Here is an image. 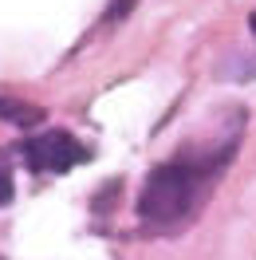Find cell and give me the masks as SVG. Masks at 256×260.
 Segmentation results:
<instances>
[{
  "label": "cell",
  "mask_w": 256,
  "mask_h": 260,
  "mask_svg": "<svg viewBox=\"0 0 256 260\" xmlns=\"http://www.w3.org/2000/svg\"><path fill=\"white\" fill-rule=\"evenodd\" d=\"M0 118H8V122H16V126H36V122H44V111H40V107H28V103L0 99Z\"/></svg>",
  "instance_id": "cell-3"
},
{
  "label": "cell",
  "mask_w": 256,
  "mask_h": 260,
  "mask_svg": "<svg viewBox=\"0 0 256 260\" xmlns=\"http://www.w3.org/2000/svg\"><path fill=\"white\" fill-rule=\"evenodd\" d=\"M233 150H185L177 154L174 162H162L150 170L142 193H138V217H142L150 229H170L181 225L205 197L209 181L221 174V166L229 162Z\"/></svg>",
  "instance_id": "cell-1"
},
{
  "label": "cell",
  "mask_w": 256,
  "mask_h": 260,
  "mask_svg": "<svg viewBox=\"0 0 256 260\" xmlns=\"http://www.w3.org/2000/svg\"><path fill=\"white\" fill-rule=\"evenodd\" d=\"M0 260H4V256H0Z\"/></svg>",
  "instance_id": "cell-7"
},
{
  "label": "cell",
  "mask_w": 256,
  "mask_h": 260,
  "mask_svg": "<svg viewBox=\"0 0 256 260\" xmlns=\"http://www.w3.org/2000/svg\"><path fill=\"white\" fill-rule=\"evenodd\" d=\"M248 28H252V32H256V16H252V20H248Z\"/></svg>",
  "instance_id": "cell-6"
},
{
  "label": "cell",
  "mask_w": 256,
  "mask_h": 260,
  "mask_svg": "<svg viewBox=\"0 0 256 260\" xmlns=\"http://www.w3.org/2000/svg\"><path fill=\"white\" fill-rule=\"evenodd\" d=\"M24 162L32 174H67L75 166L91 162V150L83 146L75 134L63 130H48V134H36L24 142Z\"/></svg>",
  "instance_id": "cell-2"
},
{
  "label": "cell",
  "mask_w": 256,
  "mask_h": 260,
  "mask_svg": "<svg viewBox=\"0 0 256 260\" xmlns=\"http://www.w3.org/2000/svg\"><path fill=\"white\" fill-rule=\"evenodd\" d=\"M16 193V185H12V170H8V158L0 154V205H8Z\"/></svg>",
  "instance_id": "cell-4"
},
{
  "label": "cell",
  "mask_w": 256,
  "mask_h": 260,
  "mask_svg": "<svg viewBox=\"0 0 256 260\" xmlns=\"http://www.w3.org/2000/svg\"><path fill=\"white\" fill-rule=\"evenodd\" d=\"M138 0H114V8H111V16H122V8H134Z\"/></svg>",
  "instance_id": "cell-5"
}]
</instances>
